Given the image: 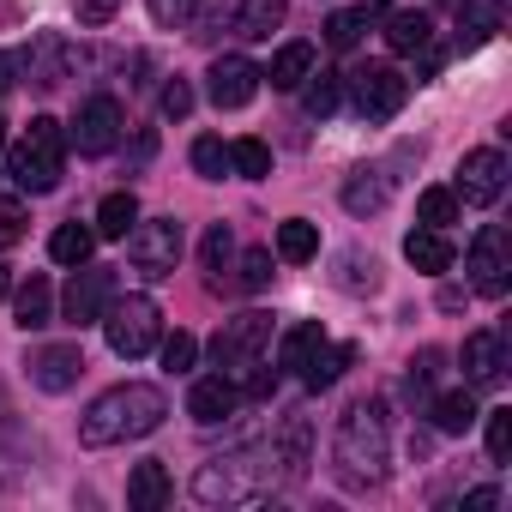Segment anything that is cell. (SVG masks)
Here are the masks:
<instances>
[{
  "instance_id": "cell-13",
  "label": "cell",
  "mask_w": 512,
  "mask_h": 512,
  "mask_svg": "<svg viewBox=\"0 0 512 512\" xmlns=\"http://www.w3.org/2000/svg\"><path fill=\"white\" fill-rule=\"evenodd\" d=\"M205 79H211V103L217 109H247L253 91H260V67H253L247 55H217Z\"/></svg>"
},
{
  "instance_id": "cell-44",
  "label": "cell",
  "mask_w": 512,
  "mask_h": 512,
  "mask_svg": "<svg viewBox=\"0 0 512 512\" xmlns=\"http://www.w3.org/2000/svg\"><path fill=\"white\" fill-rule=\"evenodd\" d=\"M344 272H350V278H344V290H374V284H380V266H374V260H362V253H350Z\"/></svg>"
},
{
  "instance_id": "cell-15",
  "label": "cell",
  "mask_w": 512,
  "mask_h": 512,
  "mask_svg": "<svg viewBox=\"0 0 512 512\" xmlns=\"http://www.w3.org/2000/svg\"><path fill=\"white\" fill-rule=\"evenodd\" d=\"M500 380H506V338L470 332L464 338V386H500Z\"/></svg>"
},
{
  "instance_id": "cell-11",
  "label": "cell",
  "mask_w": 512,
  "mask_h": 512,
  "mask_svg": "<svg viewBox=\"0 0 512 512\" xmlns=\"http://www.w3.org/2000/svg\"><path fill=\"white\" fill-rule=\"evenodd\" d=\"M121 127H127V121H121V103H115V97H91V103H79L67 145H79L85 157H103V151H115Z\"/></svg>"
},
{
  "instance_id": "cell-31",
  "label": "cell",
  "mask_w": 512,
  "mask_h": 512,
  "mask_svg": "<svg viewBox=\"0 0 512 512\" xmlns=\"http://www.w3.org/2000/svg\"><path fill=\"white\" fill-rule=\"evenodd\" d=\"M139 223V199L133 193H109L103 205H97V235H109V241H127V229Z\"/></svg>"
},
{
  "instance_id": "cell-38",
  "label": "cell",
  "mask_w": 512,
  "mask_h": 512,
  "mask_svg": "<svg viewBox=\"0 0 512 512\" xmlns=\"http://www.w3.org/2000/svg\"><path fill=\"white\" fill-rule=\"evenodd\" d=\"M193 356H199V338H193V332L163 338V368H169V374H187V368H193Z\"/></svg>"
},
{
  "instance_id": "cell-18",
  "label": "cell",
  "mask_w": 512,
  "mask_h": 512,
  "mask_svg": "<svg viewBox=\"0 0 512 512\" xmlns=\"http://www.w3.org/2000/svg\"><path fill=\"white\" fill-rule=\"evenodd\" d=\"M428 43H434V19H428L422 7L386 13V49H392V55H416V49H428Z\"/></svg>"
},
{
  "instance_id": "cell-19",
  "label": "cell",
  "mask_w": 512,
  "mask_h": 512,
  "mask_svg": "<svg viewBox=\"0 0 512 512\" xmlns=\"http://www.w3.org/2000/svg\"><path fill=\"white\" fill-rule=\"evenodd\" d=\"M25 73H31V85L55 91V85L73 73V49H67L61 37H37V43H31V55H25Z\"/></svg>"
},
{
  "instance_id": "cell-10",
  "label": "cell",
  "mask_w": 512,
  "mask_h": 512,
  "mask_svg": "<svg viewBox=\"0 0 512 512\" xmlns=\"http://www.w3.org/2000/svg\"><path fill=\"white\" fill-rule=\"evenodd\" d=\"M115 302V272H103V266H73V284H67V296H61V314L73 320V326H97L103 320V308Z\"/></svg>"
},
{
  "instance_id": "cell-4",
  "label": "cell",
  "mask_w": 512,
  "mask_h": 512,
  "mask_svg": "<svg viewBox=\"0 0 512 512\" xmlns=\"http://www.w3.org/2000/svg\"><path fill=\"white\" fill-rule=\"evenodd\" d=\"M61 169H67V127L55 115H37L25 127V139L13 145V181L31 187V193H55Z\"/></svg>"
},
{
  "instance_id": "cell-30",
  "label": "cell",
  "mask_w": 512,
  "mask_h": 512,
  "mask_svg": "<svg viewBox=\"0 0 512 512\" xmlns=\"http://www.w3.org/2000/svg\"><path fill=\"white\" fill-rule=\"evenodd\" d=\"M91 247H97V229H85V223H61V229L49 235V260H55V266H85V260H91Z\"/></svg>"
},
{
  "instance_id": "cell-5",
  "label": "cell",
  "mask_w": 512,
  "mask_h": 512,
  "mask_svg": "<svg viewBox=\"0 0 512 512\" xmlns=\"http://www.w3.org/2000/svg\"><path fill=\"white\" fill-rule=\"evenodd\" d=\"M157 332H163V308L151 296H127V302H109L103 308V338L121 362H139L157 350Z\"/></svg>"
},
{
  "instance_id": "cell-42",
  "label": "cell",
  "mask_w": 512,
  "mask_h": 512,
  "mask_svg": "<svg viewBox=\"0 0 512 512\" xmlns=\"http://www.w3.org/2000/svg\"><path fill=\"white\" fill-rule=\"evenodd\" d=\"M19 241H25V205L0 199V247H19Z\"/></svg>"
},
{
  "instance_id": "cell-35",
  "label": "cell",
  "mask_w": 512,
  "mask_h": 512,
  "mask_svg": "<svg viewBox=\"0 0 512 512\" xmlns=\"http://www.w3.org/2000/svg\"><path fill=\"white\" fill-rule=\"evenodd\" d=\"M416 217H422L428 229H446V223H458V193H452V187H428V193L416 199Z\"/></svg>"
},
{
  "instance_id": "cell-17",
  "label": "cell",
  "mask_w": 512,
  "mask_h": 512,
  "mask_svg": "<svg viewBox=\"0 0 512 512\" xmlns=\"http://www.w3.org/2000/svg\"><path fill=\"white\" fill-rule=\"evenodd\" d=\"M404 260L416 266V272H428V278H440V272H452V241H446V229H410L404 235Z\"/></svg>"
},
{
  "instance_id": "cell-8",
  "label": "cell",
  "mask_w": 512,
  "mask_h": 512,
  "mask_svg": "<svg viewBox=\"0 0 512 512\" xmlns=\"http://www.w3.org/2000/svg\"><path fill=\"white\" fill-rule=\"evenodd\" d=\"M350 91H356V109H362L368 121H392V115L404 109V97H410V79H404L392 61H368V67L350 73Z\"/></svg>"
},
{
  "instance_id": "cell-37",
  "label": "cell",
  "mask_w": 512,
  "mask_h": 512,
  "mask_svg": "<svg viewBox=\"0 0 512 512\" xmlns=\"http://www.w3.org/2000/svg\"><path fill=\"white\" fill-rule=\"evenodd\" d=\"M229 253H235V235H229V223H211V229H205V241H199V260H205V272H223V266H229Z\"/></svg>"
},
{
  "instance_id": "cell-47",
  "label": "cell",
  "mask_w": 512,
  "mask_h": 512,
  "mask_svg": "<svg viewBox=\"0 0 512 512\" xmlns=\"http://www.w3.org/2000/svg\"><path fill=\"white\" fill-rule=\"evenodd\" d=\"M7 290H13V272H7V266H0V296H7Z\"/></svg>"
},
{
  "instance_id": "cell-34",
  "label": "cell",
  "mask_w": 512,
  "mask_h": 512,
  "mask_svg": "<svg viewBox=\"0 0 512 512\" xmlns=\"http://www.w3.org/2000/svg\"><path fill=\"white\" fill-rule=\"evenodd\" d=\"M302 85H308V115H320V121L338 115V103H344V79L338 73H308Z\"/></svg>"
},
{
  "instance_id": "cell-45",
  "label": "cell",
  "mask_w": 512,
  "mask_h": 512,
  "mask_svg": "<svg viewBox=\"0 0 512 512\" xmlns=\"http://www.w3.org/2000/svg\"><path fill=\"white\" fill-rule=\"evenodd\" d=\"M73 13H79V25H109L121 13V0H73Z\"/></svg>"
},
{
  "instance_id": "cell-16",
  "label": "cell",
  "mask_w": 512,
  "mask_h": 512,
  "mask_svg": "<svg viewBox=\"0 0 512 512\" xmlns=\"http://www.w3.org/2000/svg\"><path fill=\"white\" fill-rule=\"evenodd\" d=\"M235 404H241V386H235L229 374H205V380H193V392H187V416L205 422V428L223 422Z\"/></svg>"
},
{
  "instance_id": "cell-48",
  "label": "cell",
  "mask_w": 512,
  "mask_h": 512,
  "mask_svg": "<svg viewBox=\"0 0 512 512\" xmlns=\"http://www.w3.org/2000/svg\"><path fill=\"white\" fill-rule=\"evenodd\" d=\"M0 145H7V121H0Z\"/></svg>"
},
{
  "instance_id": "cell-27",
  "label": "cell",
  "mask_w": 512,
  "mask_h": 512,
  "mask_svg": "<svg viewBox=\"0 0 512 512\" xmlns=\"http://www.w3.org/2000/svg\"><path fill=\"white\" fill-rule=\"evenodd\" d=\"M308 73H314V43H284V49L272 55V73H260V79H272L278 91H296Z\"/></svg>"
},
{
  "instance_id": "cell-3",
  "label": "cell",
  "mask_w": 512,
  "mask_h": 512,
  "mask_svg": "<svg viewBox=\"0 0 512 512\" xmlns=\"http://www.w3.org/2000/svg\"><path fill=\"white\" fill-rule=\"evenodd\" d=\"M272 488H278V452L272 446H247V452L211 458L193 476L199 506H260V500H272Z\"/></svg>"
},
{
  "instance_id": "cell-6",
  "label": "cell",
  "mask_w": 512,
  "mask_h": 512,
  "mask_svg": "<svg viewBox=\"0 0 512 512\" xmlns=\"http://www.w3.org/2000/svg\"><path fill=\"white\" fill-rule=\"evenodd\" d=\"M127 260H133V272H145V278H169L175 260H181V223H175V217L133 223V229H127Z\"/></svg>"
},
{
  "instance_id": "cell-41",
  "label": "cell",
  "mask_w": 512,
  "mask_h": 512,
  "mask_svg": "<svg viewBox=\"0 0 512 512\" xmlns=\"http://www.w3.org/2000/svg\"><path fill=\"white\" fill-rule=\"evenodd\" d=\"M266 284H272V253L253 247L247 260H241V290H266Z\"/></svg>"
},
{
  "instance_id": "cell-24",
  "label": "cell",
  "mask_w": 512,
  "mask_h": 512,
  "mask_svg": "<svg viewBox=\"0 0 512 512\" xmlns=\"http://www.w3.org/2000/svg\"><path fill=\"white\" fill-rule=\"evenodd\" d=\"M278 260H284V266H308V260H320V229H314L308 217L278 223Z\"/></svg>"
},
{
  "instance_id": "cell-9",
  "label": "cell",
  "mask_w": 512,
  "mask_h": 512,
  "mask_svg": "<svg viewBox=\"0 0 512 512\" xmlns=\"http://www.w3.org/2000/svg\"><path fill=\"white\" fill-rule=\"evenodd\" d=\"M452 193H458V205H494V199L506 193V151H494V145L464 151Z\"/></svg>"
},
{
  "instance_id": "cell-33",
  "label": "cell",
  "mask_w": 512,
  "mask_h": 512,
  "mask_svg": "<svg viewBox=\"0 0 512 512\" xmlns=\"http://www.w3.org/2000/svg\"><path fill=\"white\" fill-rule=\"evenodd\" d=\"M308 440H314L308 416H290V422H284V434H278V464H284L290 476H302V470H308Z\"/></svg>"
},
{
  "instance_id": "cell-32",
  "label": "cell",
  "mask_w": 512,
  "mask_h": 512,
  "mask_svg": "<svg viewBox=\"0 0 512 512\" xmlns=\"http://www.w3.org/2000/svg\"><path fill=\"white\" fill-rule=\"evenodd\" d=\"M229 169H235L241 181H266V175H272V145H266V139H235V145H229Z\"/></svg>"
},
{
  "instance_id": "cell-29",
  "label": "cell",
  "mask_w": 512,
  "mask_h": 512,
  "mask_svg": "<svg viewBox=\"0 0 512 512\" xmlns=\"http://www.w3.org/2000/svg\"><path fill=\"white\" fill-rule=\"evenodd\" d=\"M476 416H482V410H476V392H470V386L434 398V428H440V434H464V428H476Z\"/></svg>"
},
{
  "instance_id": "cell-28",
  "label": "cell",
  "mask_w": 512,
  "mask_h": 512,
  "mask_svg": "<svg viewBox=\"0 0 512 512\" xmlns=\"http://www.w3.org/2000/svg\"><path fill=\"white\" fill-rule=\"evenodd\" d=\"M350 362H356V344H320V356H314V362L302 368V380H308V392H326V386H338Z\"/></svg>"
},
{
  "instance_id": "cell-22",
  "label": "cell",
  "mask_w": 512,
  "mask_h": 512,
  "mask_svg": "<svg viewBox=\"0 0 512 512\" xmlns=\"http://www.w3.org/2000/svg\"><path fill=\"white\" fill-rule=\"evenodd\" d=\"M163 500H169V470H163L157 458L133 464V476H127V506H133V512H157Z\"/></svg>"
},
{
  "instance_id": "cell-20",
  "label": "cell",
  "mask_w": 512,
  "mask_h": 512,
  "mask_svg": "<svg viewBox=\"0 0 512 512\" xmlns=\"http://www.w3.org/2000/svg\"><path fill=\"white\" fill-rule=\"evenodd\" d=\"M284 19H290V0H241V7H235V31L247 43H266Z\"/></svg>"
},
{
  "instance_id": "cell-1",
  "label": "cell",
  "mask_w": 512,
  "mask_h": 512,
  "mask_svg": "<svg viewBox=\"0 0 512 512\" xmlns=\"http://www.w3.org/2000/svg\"><path fill=\"white\" fill-rule=\"evenodd\" d=\"M386 458H392V422H386V404H380V398H356V404L338 416V440H332L338 482H344L350 494L380 488V482H386Z\"/></svg>"
},
{
  "instance_id": "cell-12",
  "label": "cell",
  "mask_w": 512,
  "mask_h": 512,
  "mask_svg": "<svg viewBox=\"0 0 512 512\" xmlns=\"http://www.w3.org/2000/svg\"><path fill=\"white\" fill-rule=\"evenodd\" d=\"M470 272H476V290L482 296H500L506 290V272H512V235L500 223H482L476 241H470Z\"/></svg>"
},
{
  "instance_id": "cell-43",
  "label": "cell",
  "mask_w": 512,
  "mask_h": 512,
  "mask_svg": "<svg viewBox=\"0 0 512 512\" xmlns=\"http://www.w3.org/2000/svg\"><path fill=\"white\" fill-rule=\"evenodd\" d=\"M199 7H205V0H151V19L157 25H187Z\"/></svg>"
},
{
  "instance_id": "cell-21",
  "label": "cell",
  "mask_w": 512,
  "mask_h": 512,
  "mask_svg": "<svg viewBox=\"0 0 512 512\" xmlns=\"http://www.w3.org/2000/svg\"><path fill=\"white\" fill-rule=\"evenodd\" d=\"M13 314H19V326L25 332H43V326H55V284L37 272L31 284H19V302H13Z\"/></svg>"
},
{
  "instance_id": "cell-26",
  "label": "cell",
  "mask_w": 512,
  "mask_h": 512,
  "mask_svg": "<svg viewBox=\"0 0 512 512\" xmlns=\"http://www.w3.org/2000/svg\"><path fill=\"white\" fill-rule=\"evenodd\" d=\"M368 19H386L380 0H374V7H338V13L326 19V43H332V49H356L362 31H368Z\"/></svg>"
},
{
  "instance_id": "cell-49",
  "label": "cell",
  "mask_w": 512,
  "mask_h": 512,
  "mask_svg": "<svg viewBox=\"0 0 512 512\" xmlns=\"http://www.w3.org/2000/svg\"><path fill=\"white\" fill-rule=\"evenodd\" d=\"M446 7H458V0H446Z\"/></svg>"
},
{
  "instance_id": "cell-46",
  "label": "cell",
  "mask_w": 512,
  "mask_h": 512,
  "mask_svg": "<svg viewBox=\"0 0 512 512\" xmlns=\"http://www.w3.org/2000/svg\"><path fill=\"white\" fill-rule=\"evenodd\" d=\"M488 506H500V488H470L464 494V512H488Z\"/></svg>"
},
{
  "instance_id": "cell-2",
  "label": "cell",
  "mask_w": 512,
  "mask_h": 512,
  "mask_svg": "<svg viewBox=\"0 0 512 512\" xmlns=\"http://www.w3.org/2000/svg\"><path fill=\"white\" fill-rule=\"evenodd\" d=\"M163 416H169V398L145 380H127V386H109L79 416V440L85 446H127V440H145L151 428H163Z\"/></svg>"
},
{
  "instance_id": "cell-40",
  "label": "cell",
  "mask_w": 512,
  "mask_h": 512,
  "mask_svg": "<svg viewBox=\"0 0 512 512\" xmlns=\"http://www.w3.org/2000/svg\"><path fill=\"white\" fill-rule=\"evenodd\" d=\"M157 109H163L169 121H187V115H193V85H187V79H169L163 97H157Z\"/></svg>"
},
{
  "instance_id": "cell-7",
  "label": "cell",
  "mask_w": 512,
  "mask_h": 512,
  "mask_svg": "<svg viewBox=\"0 0 512 512\" xmlns=\"http://www.w3.org/2000/svg\"><path fill=\"white\" fill-rule=\"evenodd\" d=\"M272 344V314H235L217 338H211V356H217V368L235 380V374H247V368H260L253 356H260Z\"/></svg>"
},
{
  "instance_id": "cell-25",
  "label": "cell",
  "mask_w": 512,
  "mask_h": 512,
  "mask_svg": "<svg viewBox=\"0 0 512 512\" xmlns=\"http://www.w3.org/2000/svg\"><path fill=\"white\" fill-rule=\"evenodd\" d=\"M386 199H392V181H386L380 169H356V175L344 181V211H356V217L380 211Z\"/></svg>"
},
{
  "instance_id": "cell-39",
  "label": "cell",
  "mask_w": 512,
  "mask_h": 512,
  "mask_svg": "<svg viewBox=\"0 0 512 512\" xmlns=\"http://www.w3.org/2000/svg\"><path fill=\"white\" fill-rule=\"evenodd\" d=\"M488 458L494 464L512 458V410H488Z\"/></svg>"
},
{
  "instance_id": "cell-14",
  "label": "cell",
  "mask_w": 512,
  "mask_h": 512,
  "mask_svg": "<svg viewBox=\"0 0 512 512\" xmlns=\"http://www.w3.org/2000/svg\"><path fill=\"white\" fill-rule=\"evenodd\" d=\"M25 368H31V386L37 392H73L79 374H85V356H79V344H43Z\"/></svg>"
},
{
  "instance_id": "cell-23",
  "label": "cell",
  "mask_w": 512,
  "mask_h": 512,
  "mask_svg": "<svg viewBox=\"0 0 512 512\" xmlns=\"http://www.w3.org/2000/svg\"><path fill=\"white\" fill-rule=\"evenodd\" d=\"M320 344H326V326H320V320H302V326H290V332H284V344H278V368L302 374V368L320 356Z\"/></svg>"
},
{
  "instance_id": "cell-36",
  "label": "cell",
  "mask_w": 512,
  "mask_h": 512,
  "mask_svg": "<svg viewBox=\"0 0 512 512\" xmlns=\"http://www.w3.org/2000/svg\"><path fill=\"white\" fill-rule=\"evenodd\" d=\"M193 169H199L205 181H223V175H229V145H223V139H211V133H205V139H193Z\"/></svg>"
}]
</instances>
